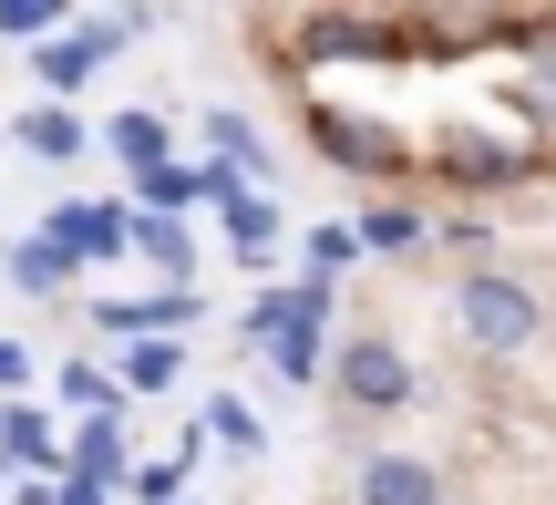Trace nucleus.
Wrapping results in <instances>:
<instances>
[{
  "mask_svg": "<svg viewBox=\"0 0 556 505\" xmlns=\"http://www.w3.org/2000/svg\"><path fill=\"white\" fill-rule=\"evenodd\" d=\"M454 330H464L475 362H526L536 341H556L546 289L516 279V268H464V279H454Z\"/></svg>",
  "mask_w": 556,
  "mask_h": 505,
  "instance_id": "f257e3e1",
  "label": "nucleus"
},
{
  "mask_svg": "<svg viewBox=\"0 0 556 505\" xmlns=\"http://www.w3.org/2000/svg\"><path fill=\"white\" fill-rule=\"evenodd\" d=\"M319 320H330V289L299 279V289H258V310H248V341L278 362V382H319Z\"/></svg>",
  "mask_w": 556,
  "mask_h": 505,
  "instance_id": "f03ea898",
  "label": "nucleus"
},
{
  "mask_svg": "<svg viewBox=\"0 0 556 505\" xmlns=\"http://www.w3.org/2000/svg\"><path fill=\"white\" fill-rule=\"evenodd\" d=\"M330 392L351 413H413L422 371H413V351H402L392 330H351V341L330 351Z\"/></svg>",
  "mask_w": 556,
  "mask_h": 505,
  "instance_id": "7ed1b4c3",
  "label": "nucleus"
},
{
  "mask_svg": "<svg viewBox=\"0 0 556 505\" xmlns=\"http://www.w3.org/2000/svg\"><path fill=\"white\" fill-rule=\"evenodd\" d=\"M135 31H144V21H83V31L31 41V83H41V93H83V83H93V62H114Z\"/></svg>",
  "mask_w": 556,
  "mask_h": 505,
  "instance_id": "20e7f679",
  "label": "nucleus"
},
{
  "mask_svg": "<svg viewBox=\"0 0 556 505\" xmlns=\"http://www.w3.org/2000/svg\"><path fill=\"white\" fill-rule=\"evenodd\" d=\"M351 505H454V495H443V465H433V454H361Z\"/></svg>",
  "mask_w": 556,
  "mask_h": 505,
  "instance_id": "39448f33",
  "label": "nucleus"
},
{
  "mask_svg": "<svg viewBox=\"0 0 556 505\" xmlns=\"http://www.w3.org/2000/svg\"><path fill=\"white\" fill-rule=\"evenodd\" d=\"M41 227H52V238L73 248L83 268H114L124 248H135V206H93V197H73V206H52V217H41Z\"/></svg>",
  "mask_w": 556,
  "mask_h": 505,
  "instance_id": "423d86ee",
  "label": "nucleus"
},
{
  "mask_svg": "<svg viewBox=\"0 0 556 505\" xmlns=\"http://www.w3.org/2000/svg\"><path fill=\"white\" fill-rule=\"evenodd\" d=\"M536 176V144L505 135H443V186H526Z\"/></svg>",
  "mask_w": 556,
  "mask_h": 505,
  "instance_id": "0eeeda50",
  "label": "nucleus"
},
{
  "mask_svg": "<svg viewBox=\"0 0 556 505\" xmlns=\"http://www.w3.org/2000/svg\"><path fill=\"white\" fill-rule=\"evenodd\" d=\"M186 320H197V289H186V279L144 289V300H103V310H93L103 341H155V330H186Z\"/></svg>",
  "mask_w": 556,
  "mask_h": 505,
  "instance_id": "6e6552de",
  "label": "nucleus"
},
{
  "mask_svg": "<svg viewBox=\"0 0 556 505\" xmlns=\"http://www.w3.org/2000/svg\"><path fill=\"white\" fill-rule=\"evenodd\" d=\"M309 135H319V155L351 165V176H392V165H402V144L381 135V124H351L340 103H309Z\"/></svg>",
  "mask_w": 556,
  "mask_h": 505,
  "instance_id": "1a4fd4ad",
  "label": "nucleus"
},
{
  "mask_svg": "<svg viewBox=\"0 0 556 505\" xmlns=\"http://www.w3.org/2000/svg\"><path fill=\"white\" fill-rule=\"evenodd\" d=\"M0 268H11V289H21V300H62V289L83 279V258H73V248L52 238V227H31V238H11V258H0Z\"/></svg>",
  "mask_w": 556,
  "mask_h": 505,
  "instance_id": "9d476101",
  "label": "nucleus"
},
{
  "mask_svg": "<svg viewBox=\"0 0 556 505\" xmlns=\"http://www.w3.org/2000/svg\"><path fill=\"white\" fill-rule=\"evenodd\" d=\"M0 465H21V475H62L52 413H41L31 392H11V403H0Z\"/></svg>",
  "mask_w": 556,
  "mask_h": 505,
  "instance_id": "9b49d317",
  "label": "nucleus"
},
{
  "mask_svg": "<svg viewBox=\"0 0 556 505\" xmlns=\"http://www.w3.org/2000/svg\"><path fill=\"white\" fill-rule=\"evenodd\" d=\"M62 475L124 485V413H83V424H73V444H62Z\"/></svg>",
  "mask_w": 556,
  "mask_h": 505,
  "instance_id": "f8f14e48",
  "label": "nucleus"
},
{
  "mask_svg": "<svg viewBox=\"0 0 556 505\" xmlns=\"http://www.w3.org/2000/svg\"><path fill=\"white\" fill-rule=\"evenodd\" d=\"M11 135H21V155H41V165H73L83 144H93V135H83V114H73V103H31V114L11 124Z\"/></svg>",
  "mask_w": 556,
  "mask_h": 505,
  "instance_id": "ddd939ff",
  "label": "nucleus"
},
{
  "mask_svg": "<svg viewBox=\"0 0 556 505\" xmlns=\"http://www.w3.org/2000/svg\"><path fill=\"white\" fill-rule=\"evenodd\" d=\"M135 197L155 206V217H176V206H197V197H206V165H186V155H155V165H135Z\"/></svg>",
  "mask_w": 556,
  "mask_h": 505,
  "instance_id": "4468645a",
  "label": "nucleus"
},
{
  "mask_svg": "<svg viewBox=\"0 0 556 505\" xmlns=\"http://www.w3.org/2000/svg\"><path fill=\"white\" fill-rule=\"evenodd\" d=\"M176 371H186V341H176V330H155V341H124L114 382H124V392H165Z\"/></svg>",
  "mask_w": 556,
  "mask_h": 505,
  "instance_id": "2eb2a0df",
  "label": "nucleus"
},
{
  "mask_svg": "<svg viewBox=\"0 0 556 505\" xmlns=\"http://www.w3.org/2000/svg\"><path fill=\"white\" fill-rule=\"evenodd\" d=\"M135 258L165 268V279H186V268H197V238H186L176 217H155V206H135Z\"/></svg>",
  "mask_w": 556,
  "mask_h": 505,
  "instance_id": "dca6fc26",
  "label": "nucleus"
},
{
  "mask_svg": "<svg viewBox=\"0 0 556 505\" xmlns=\"http://www.w3.org/2000/svg\"><path fill=\"white\" fill-rule=\"evenodd\" d=\"M422 238H433V217H413V206H361V258H402Z\"/></svg>",
  "mask_w": 556,
  "mask_h": 505,
  "instance_id": "f3484780",
  "label": "nucleus"
},
{
  "mask_svg": "<svg viewBox=\"0 0 556 505\" xmlns=\"http://www.w3.org/2000/svg\"><path fill=\"white\" fill-rule=\"evenodd\" d=\"M516 62H526V103L556 124V21H536V31H516Z\"/></svg>",
  "mask_w": 556,
  "mask_h": 505,
  "instance_id": "a211bd4d",
  "label": "nucleus"
},
{
  "mask_svg": "<svg viewBox=\"0 0 556 505\" xmlns=\"http://www.w3.org/2000/svg\"><path fill=\"white\" fill-rule=\"evenodd\" d=\"M299 248H309V258H299V279H319V289H330L340 268H361V227H309Z\"/></svg>",
  "mask_w": 556,
  "mask_h": 505,
  "instance_id": "6ab92c4d",
  "label": "nucleus"
},
{
  "mask_svg": "<svg viewBox=\"0 0 556 505\" xmlns=\"http://www.w3.org/2000/svg\"><path fill=\"white\" fill-rule=\"evenodd\" d=\"M62 403L73 413H124V382L103 362H62Z\"/></svg>",
  "mask_w": 556,
  "mask_h": 505,
  "instance_id": "aec40b11",
  "label": "nucleus"
},
{
  "mask_svg": "<svg viewBox=\"0 0 556 505\" xmlns=\"http://www.w3.org/2000/svg\"><path fill=\"white\" fill-rule=\"evenodd\" d=\"M103 155L155 165V155H165V124H155V114H114V124H103Z\"/></svg>",
  "mask_w": 556,
  "mask_h": 505,
  "instance_id": "412c9836",
  "label": "nucleus"
},
{
  "mask_svg": "<svg viewBox=\"0 0 556 505\" xmlns=\"http://www.w3.org/2000/svg\"><path fill=\"white\" fill-rule=\"evenodd\" d=\"M206 135H217V155H227V165H248V176H278V155L258 144V124H238V114H206Z\"/></svg>",
  "mask_w": 556,
  "mask_h": 505,
  "instance_id": "4be33fe9",
  "label": "nucleus"
},
{
  "mask_svg": "<svg viewBox=\"0 0 556 505\" xmlns=\"http://www.w3.org/2000/svg\"><path fill=\"white\" fill-rule=\"evenodd\" d=\"M217 217H227V238H238V248H268V238H278V206H268V197H248V186L217 206Z\"/></svg>",
  "mask_w": 556,
  "mask_h": 505,
  "instance_id": "5701e85b",
  "label": "nucleus"
},
{
  "mask_svg": "<svg viewBox=\"0 0 556 505\" xmlns=\"http://www.w3.org/2000/svg\"><path fill=\"white\" fill-rule=\"evenodd\" d=\"M62 31V0H0V41H52Z\"/></svg>",
  "mask_w": 556,
  "mask_h": 505,
  "instance_id": "b1692460",
  "label": "nucleus"
},
{
  "mask_svg": "<svg viewBox=\"0 0 556 505\" xmlns=\"http://www.w3.org/2000/svg\"><path fill=\"white\" fill-rule=\"evenodd\" d=\"M206 424H217V444H227V454H258V413H248L238 392H217V403H206Z\"/></svg>",
  "mask_w": 556,
  "mask_h": 505,
  "instance_id": "393cba45",
  "label": "nucleus"
},
{
  "mask_svg": "<svg viewBox=\"0 0 556 505\" xmlns=\"http://www.w3.org/2000/svg\"><path fill=\"white\" fill-rule=\"evenodd\" d=\"M176 485H186V465H144V475H135V495H144V505H165Z\"/></svg>",
  "mask_w": 556,
  "mask_h": 505,
  "instance_id": "a878e982",
  "label": "nucleus"
},
{
  "mask_svg": "<svg viewBox=\"0 0 556 505\" xmlns=\"http://www.w3.org/2000/svg\"><path fill=\"white\" fill-rule=\"evenodd\" d=\"M0 392H31V351L21 341H0Z\"/></svg>",
  "mask_w": 556,
  "mask_h": 505,
  "instance_id": "bb28decb",
  "label": "nucleus"
},
{
  "mask_svg": "<svg viewBox=\"0 0 556 505\" xmlns=\"http://www.w3.org/2000/svg\"><path fill=\"white\" fill-rule=\"evenodd\" d=\"M114 485H93V475H62V505H103Z\"/></svg>",
  "mask_w": 556,
  "mask_h": 505,
  "instance_id": "cd10ccee",
  "label": "nucleus"
},
{
  "mask_svg": "<svg viewBox=\"0 0 556 505\" xmlns=\"http://www.w3.org/2000/svg\"><path fill=\"white\" fill-rule=\"evenodd\" d=\"M11 505H62V485H41V475H21V485H11Z\"/></svg>",
  "mask_w": 556,
  "mask_h": 505,
  "instance_id": "c85d7f7f",
  "label": "nucleus"
},
{
  "mask_svg": "<svg viewBox=\"0 0 556 505\" xmlns=\"http://www.w3.org/2000/svg\"><path fill=\"white\" fill-rule=\"evenodd\" d=\"M0 485H11V465H0Z\"/></svg>",
  "mask_w": 556,
  "mask_h": 505,
  "instance_id": "c756f323",
  "label": "nucleus"
},
{
  "mask_svg": "<svg viewBox=\"0 0 556 505\" xmlns=\"http://www.w3.org/2000/svg\"><path fill=\"white\" fill-rule=\"evenodd\" d=\"M546 351H556V341H546Z\"/></svg>",
  "mask_w": 556,
  "mask_h": 505,
  "instance_id": "7c9ffc66",
  "label": "nucleus"
}]
</instances>
